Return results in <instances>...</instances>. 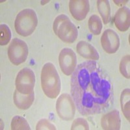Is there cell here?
Segmentation results:
<instances>
[{
    "label": "cell",
    "instance_id": "6da1fadb",
    "mask_svg": "<svg viewBox=\"0 0 130 130\" xmlns=\"http://www.w3.org/2000/svg\"><path fill=\"white\" fill-rule=\"evenodd\" d=\"M71 94L81 115H94L112 104L113 88L109 77L96 61H85L72 75Z\"/></svg>",
    "mask_w": 130,
    "mask_h": 130
},
{
    "label": "cell",
    "instance_id": "7a4b0ae2",
    "mask_svg": "<svg viewBox=\"0 0 130 130\" xmlns=\"http://www.w3.org/2000/svg\"><path fill=\"white\" fill-rule=\"evenodd\" d=\"M41 87L44 93L50 98L54 99L59 96L61 89V80L55 66L47 62L41 71Z\"/></svg>",
    "mask_w": 130,
    "mask_h": 130
},
{
    "label": "cell",
    "instance_id": "3957f363",
    "mask_svg": "<svg viewBox=\"0 0 130 130\" xmlns=\"http://www.w3.org/2000/svg\"><path fill=\"white\" fill-rule=\"evenodd\" d=\"M53 29L55 34L64 42H74L78 36L77 27L67 15H59L55 18Z\"/></svg>",
    "mask_w": 130,
    "mask_h": 130
},
{
    "label": "cell",
    "instance_id": "277c9868",
    "mask_svg": "<svg viewBox=\"0 0 130 130\" xmlns=\"http://www.w3.org/2000/svg\"><path fill=\"white\" fill-rule=\"evenodd\" d=\"M38 24V18L34 10L25 9L17 14L14 21L16 32L22 37H28L34 32Z\"/></svg>",
    "mask_w": 130,
    "mask_h": 130
},
{
    "label": "cell",
    "instance_id": "5b68a950",
    "mask_svg": "<svg viewBox=\"0 0 130 130\" xmlns=\"http://www.w3.org/2000/svg\"><path fill=\"white\" fill-rule=\"evenodd\" d=\"M7 53L10 62L18 66L26 61L29 53L28 47L24 40L14 38L9 44Z\"/></svg>",
    "mask_w": 130,
    "mask_h": 130
},
{
    "label": "cell",
    "instance_id": "8992f818",
    "mask_svg": "<svg viewBox=\"0 0 130 130\" xmlns=\"http://www.w3.org/2000/svg\"><path fill=\"white\" fill-rule=\"evenodd\" d=\"M35 85V75L30 68H23L16 75L15 80L16 89L20 93L29 94L33 92Z\"/></svg>",
    "mask_w": 130,
    "mask_h": 130
},
{
    "label": "cell",
    "instance_id": "52a82bcc",
    "mask_svg": "<svg viewBox=\"0 0 130 130\" xmlns=\"http://www.w3.org/2000/svg\"><path fill=\"white\" fill-rule=\"evenodd\" d=\"M56 111L62 120H72L75 114V104L70 95L66 93L60 95L57 100Z\"/></svg>",
    "mask_w": 130,
    "mask_h": 130
},
{
    "label": "cell",
    "instance_id": "ba28073f",
    "mask_svg": "<svg viewBox=\"0 0 130 130\" xmlns=\"http://www.w3.org/2000/svg\"><path fill=\"white\" fill-rule=\"evenodd\" d=\"M60 68L66 75H71L77 67V57L75 52L70 48L65 47L59 55Z\"/></svg>",
    "mask_w": 130,
    "mask_h": 130
},
{
    "label": "cell",
    "instance_id": "9c48e42d",
    "mask_svg": "<svg viewBox=\"0 0 130 130\" xmlns=\"http://www.w3.org/2000/svg\"><path fill=\"white\" fill-rule=\"evenodd\" d=\"M101 44L106 53L112 54L116 53L119 48L120 38L115 31L111 29H107L102 34Z\"/></svg>",
    "mask_w": 130,
    "mask_h": 130
},
{
    "label": "cell",
    "instance_id": "30bf717a",
    "mask_svg": "<svg viewBox=\"0 0 130 130\" xmlns=\"http://www.w3.org/2000/svg\"><path fill=\"white\" fill-rule=\"evenodd\" d=\"M90 5L87 0H71L69 2V10L72 16L78 21L86 18L89 12Z\"/></svg>",
    "mask_w": 130,
    "mask_h": 130
},
{
    "label": "cell",
    "instance_id": "8fae6325",
    "mask_svg": "<svg viewBox=\"0 0 130 130\" xmlns=\"http://www.w3.org/2000/svg\"><path fill=\"white\" fill-rule=\"evenodd\" d=\"M101 126L103 129L119 130L121 127L120 112L117 110L105 114L101 119Z\"/></svg>",
    "mask_w": 130,
    "mask_h": 130
},
{
    "label": "cell",
    "instance_id": "7c38bea8",
    "mask_svg": "<svg viewBox=\"0 0 130 130\" xmlns=\"http://www.w3.org/2000/svg\"><path fill=\"white\" fill-rule=\"evenodd\" d=\"M114 23L120 31L124 32L130 26V11L127 7H122L117 10L114 16Z\"/></svg>",
    "mask_w": 130,
    "mask_h": 130
},
{
    "label": "cell",
    "instance_id": "4fadbf2b",
    "mask_svg": "<svg viewBox=\"0 0 130 130\" xmlns=\"http://www.w3.org/2000/svg\"><path fill=\"white\" fill-rule=\"evenodd\" d=\"M76 50L79 55L89 60L96 61L100 58L99 53L93 46L90 43L82 40L77 43Z\"/></svg>",
    "mask_w": 130,
    "mask_h": 130
},
{
    "label": "cell",
    "instance_id": "5bb4252c",
    "mask_svg": "<svg viewBox=\"0 0 130 130\" xmlns=\"http://www.w3.org/2000/svg\"><path fill=\"white\" fill-rule=\"evenodd\" d=\"M35 100L34 92L29 94H24L15 90L14 92L13 100L15 105L22 110L28 109L32 105Z\"/></svg>",
    "mask_w": 130,
    "mask_h": 130
},
{
    "label": "cell",
    "instance_id": "9a60e30c",
    "mask_svg": "<svg viewBox=\"0 0 130 130\" xmlns=\"http://www.w3.org/2000/svg\"><path fill=\"white\" fill-rule=\"evenodd\" d=\"M97 7L104 24H109L111 20V5L109 1L98 0L97 1Z\"/></svg>",
    "mask_w": 130,
    "mask_h": 130
},
{
    "label": "cell",
    "instance_id": "2e32d148",
    "mask_svg": "<svg viewBox=\"0 0 130 130\" xmlns=\"http://www.w3.org/2000/svg\"><path fill=\"white\" fill-rule=\"evenodd\" d=\"M130 90L129 89H124L120 96V105L121 109L126 118L129 122L130 117Z\"/></svg>",
    "mask_w": 130,
    "mask_h": 130
},
{
    "label": "cell",
    "instance_id": "e0dca14e",
    "mask_svg": "<svg viewBox=\"0 0 130 130\" xmlns=\"http://www.w3.org/2000/svg\"><path fill=\"white\" fill-rule=\"evenodd\" d=\"M89 31L94 35H99L102 32V20L96 14H93L90 16L88 22Z\"/></svg>",
    "mask_w": 130,
    "mask_h": 130
},
{
    "label": "cell",
    "instance_id": "ac0fdd59",
    "mask_svg": "<svg viewBox=\"0 0 130 130\" xmlns=\"http://www.w3.org/2000/svg\"><path fill=\"white\" fill-rule=\"evenodd\" d=\"M10 127L12 130H30L29 125L27 120L20 116H15L12 118Z\"/></svg>",
    "mask_w": 130,
    "mask_h": 130
},
{
    "label": "cell",
    "instance_id": "d6986e66",
    "mask_svg": "<svg viewBox=\"0 0 130 130\" xmlns=\"http://www.w3.org/2000/svg\"><path fill=\"white\" fill-rule=\"evenodd\" d=\"M119 69L122 75L127 79L130 77V56L126 55L121 59Z\"/></svg>",
    "mask_w": 130,
    "mask_h": 130
},
{
    "label": "cell",
    "instance_id": "ffe728a7",
    "mask_svg": "<svg viewBox=\"0 0 130 130\" xmlns=\"http://www.w3.org/2000/svg\"><path fill=\"white\" fill-rule=\"evenodd\" d=\"M11 39V31L10 28L5 24L0 25V44L5 46Z\"/></svg>",
    "mask_w": 130,
    "mask_h": 130
},
{
    "label": "cell",
    "instance_id": "44dd1931",
    "mask_svg": "<svg viewBox=\"0 0 130 130\" xmlns=\"http://www.w3.org/2000/svg\"><path fill=\"white\" fill-rule=\"evenodd\" d=\"M72 130H89V125L87 121L83 118H78L74 120L71 127Z\"/></svg>",
    "mask_w": 130,
    "mask_h": 130
},
{
    "label": "cell",
    "instance_id": "7402d4cb",
    "mask_svg": "<svg viewBox=\"0 0 130 130\" xmlns=\"http://www.w3.org/2000/svg\"><path fill=\"white\" fill-rule=\"evenodd\" d=\"M37 130H55V126L47 119H41L39 120L36 126Z\"/></svg>",
    "mask_w": 130,
    "mask_h": 130
}]
</instances>
